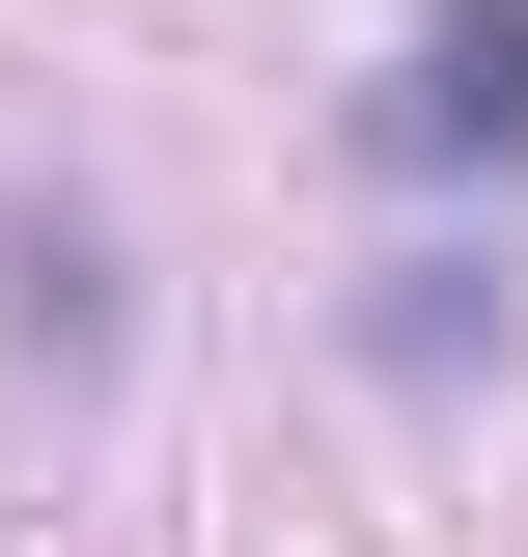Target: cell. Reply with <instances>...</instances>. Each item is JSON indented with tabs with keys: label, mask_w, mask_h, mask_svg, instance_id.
<instances>
[{
	"label": "cell",
	"mask_w": 528,
	"mask_h": 557,
	"mask_svg": "<svg viewBox=\"0 0 528 557\" xmlns=\"http://www.w3.org/2000/svg\"><path fill=\"white\" fill-rule=\"evenodd\" d=\"M473 139H528V0H445L390 84V168H473Z\"/></svg>",
	"instance_id": "1"
}]
</instances>
